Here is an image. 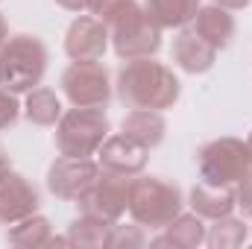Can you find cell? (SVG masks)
<instances>
[{
  "mask_svg": "<svg viewBox=\"0 0 252 249\" xmlns=\"http://www.w3.org/2000/svg\"><path fill=\"white\" fill-rule=\"evenodd\" d=\"M202 0H147L144 9L147 15L161 27V30H182L196 18Z\"/></svg>",
  "mask_w": 252,
  "mask_h": 249,
  "instance_id": "cell-18",
  "label": "cell"
},
{
  "mask_svg": "<svg viewBox=\"0 0 252 249\" xmlns=\"http://www.w3.org/2000/svg\"><path fill=\"white\" fill-rule=\"evenodd\" d=\"M217 53L193 27H182L179 35L173 38V47H170V59L176 67H182L185 73H205L211 70L217 62Z\"/></svg>",
  "mask_w": 252,
  "mask_h": 249,
  "instance_id": "cell-13",
  "label": "cell"
},
{
  "mask_svg": "<svg viewBox=\"0 0 252 249\" xmlns=\"http://www.w3.org/2000/svg\"><path fill=\"white\" fill-rule=\"evenodd\" d=\"M109 129H112V124H109L106 109L73 106V109L62 112V118L56 124V150H59V156H70V158H91L109 138Z\"/></svg>",
  "mask_w": 252,
  "mask_h": 249,
  "instance_id": "cell-5",
  "label": "cell"
},
{
  "mask_svg": "<svg viewBox=\"0 0 252 249\" xmlns=\"http://www.w3.org/2000/svg\"><path fill=\"white\" fill-rule=\"evenodd\" d=\"M6 241H9L12 247L32 249V247H47V244H53L56 238H53V226H50L47 217H41V214H30V217L12 223Z\"/></svg>",
  "mask_w": 252,
  "mask_h": 249,
  "instance_id": "cell-19",
  "label": "cell"
},
{
  "mask_svg": "<svg viewBox=\"0 0 252 249\" xmlns=\"http://www.w3.org/2000/svg\"><path fill=\"white\" fill-rule=\"evenodd\" d=\"M217 6H223V9H229V12H235V9H247L252 0H214Z\"/></svg>",
  "mask_w": 252,
  "mask_h": 249,
  "instance_id": "cell-28",
  "label": "cell"
},
{
  "mask_svg": "<svg viewBox=\"0 0 252 249\" xmlns=\"http://www.w3.org/2000/svg\"><path fill=\"white\" fill-rule=\"evenodd\" d=\"M6 38H9V24H6V18L0 15V50H3V44H6Z\"/></svg>",
  "mask_w": 252,
  "mask_h": 249,
  "instance_id": "cell-29",
  "label": "cell"
},
{
  "mask_svg": "<svg viewBox=\"0 0 252 249\" xmlns=\"http://www.w3.org/2000/svg\"><path fill=\"white\" fill-rule=\"evenodd\" d=\"M121 132L129 135L132 141L144 144L147 150H153V147H158L164 141L167 124H164L161 112H156V109H132L121 121Z\"/></svg>",
  "mask_w": 252,
  "mask_h": 249,
  "instance_id": "cell-17",
  "label": "cell"
},
{
  "mask_svg": "<svg viewBox=\"0 0 252 249\" xmlns=\"http://www.w3.org/2000/svg\"><path fill=\"white\" fill-rule=\"evenodd\" d=\"M38 187L32 185L27 176H21L18 170H6L0 173V223H18L30 214L38 211Z\"/></svg>",
  "mask_w": 252,
  "mask_h": 249,
  "instance_id": "cell-12",
  "label": "cell"
},
{
  "mask_svg": "<svg viewBox=\"0 0 252 249\" xmlns=\"http://www.w3.org/2000/svg\"><path fill=\"white\" fill-rule=\"evenodd\" d=\"M150 158V150L138 141H132L129 135H109L103 141V147L97 150V164L103 173H115V176H138L144 173Z\"/></svg>",
  "mask_w": 252,
  "mask_h": 249,
  "instance_id": "cell-11",
  "label": "cell"
},
{
  "mask_svg": "<svg viewBox=\"0 0 252 249\" xmlns=\"http://www.w3.org/2000/svg\"><path fill=\"white\" fill-rule=\"evenodd\" d=\"M109 47V30L94 15H79L64 32V53L70 62H100Z\"/></svg>",
  "mask_w": 252,
  "mask_h": 249,
  "instance_id": "cell-10",
  "label": "cell"
},
{
  "mask_svg": "<svg viewBox=\"0 0 252 249\" xmlns=\"http://www.w3.org/2000/svg\"><path fill=\"white\" fill-rule=\"evenodd\" d=\"M47 59H50L47 47L38 35L30 32L9 35L0 50V85L15 94L38 88L47 73Z\"/></svg>",
  "mask_w": 252,
  "mask_h": 249,
  "instance_id": "cell-4",
  "label": "cell"
},
{
  "mask_svg": "<svg viewBox=\"0 0 252 249\" xmlns=\"http://www.w3.org/2000/svg\"><path fill=\"white\" fill-rule=\"evenodd\" d=\"M21 109L24 106L18 103V94L0 85V132H6V129H12V126L18 124Z\"/></svg>",
  "mask_w": 252,
  "mask_h": 249,
  "instance_id": "cell-24",
  "label": "cell"
},
{
  "mask_svg": "<svg viewBox=\"0 0 252 249\" xmlns=\"http://www.w3.org/2000/svg\"><path fill=\"white\" fill-rule=\"evenodd\" d=\"M190 211L199 214L202 220H220L226 214L235 211L238 199H235V187H220V185H205L196 182L188 193Z\"/></svg>",
  "mask_w": 252,
  "mask_h": 249,
  "instance_id": "cell-16",
  "label": "cell"
},
{
  "mask_svg": "<svg viewBox=\"0 0 252 249\" xmlns=\"http://www.w3.org/2000/svg\"><path fill=\"white\" fill-rule=\"evenodd\" d=\"M56 6H62V9H67V12H85L88 9V0H56Z\"/></svg>",
  "mask_w": 252,
  "mask_h": 249,
  "instance_id": "cell-27",
  "label": "cell"
},
{
  "mask_svg": "<svg viewBox=\"0 0 252 249\" xmlns=\"http://www.w3.org/2000/svg\"><path fill=\"white\" fill-rule=\"evenodd\" d=\"M247 150H250V161H252V132H250V138H247Z\"/></svg>",
  "mask_w": 252,
  "mask_h": 249,
  "instance_id": "cell-31",
  "label": "cell"
},
{
  "mask_svg": "<svg viewBox=\"0 0 252 249\" xmlns=\"http://www.w3.org/2000/svg\"><path fill=\"white\" fill-rule=\"evenodd\" d=\"M185 208V199H182V190L173 182H164L161 176H132L129 182V208L126 214L150 229V232H161L176 214H182Z\"/></svg>",
  "mask_w": 252,
  "mask_h": 249,
  "instance_id": "cell-3",
  "label": "cell"
},
{
  "mask_svg": "<svg viewBox=\"0 0 252 249\" xmlns=\"http://www.w3.org/2000/svg\"><path fill=\"white\" fill-rule=\"evenodd\" d=\"M9 167H12V161H9V156H6V150L0 147V173H6Z\"/></svg>",
  "mask_w": 252,
  "mask_h": 249,
  "instance_id": "cell-30",
  "label": "cell"
},
{
  "mask_svg": "<svg viewBox=\"0 0 252 249\" xmlns=\"http://www.w3.org/2000/svg\"><path fill=\"white\" fill-rule=\"evenodd\" d=\"M24 115L27 121L35 126H56L62 118V100L56 91L50 88H32L27 91V100H24Z\"/></svg>",
  "mask_w": 252,
  "mask_h": 249,
  "instance_id": "cell-20",
  "label": "cell"
},
{
  "mask_svg": "<svg viewBox=\"0 0 252 249\" xmlns=\"http://www.w3.org/2000/svg\"><path fill=\"white\" fill-rule=\"evenodd\" d=\"M121 3H124V0H88V12L103 21V18H106L115 6H121Z\"/></svg>",
  "mask_w": 252,
  "mask_h": 249,
  "instance_id": "cell-26",
  "label": "cell"
},
{
  "mask_svg": "<svg viewBox=\"0 0 252 249\" xmlns=\"http://www.w3.org/2000/svg\"><path fill=\"white\" fill-rule=\"evenodd\" d=\"M100 179V164L94 158H70V156H59L50 170H47V187L53 196L76 202L88 187Z\"/></svg>",
  "mask_w": 252,
  "mask_h": 249,
  "instance_id": "cell-9",
  "label": "cell"
},
{
  "mask_svg": "<svg viewBox=\"0 0 252 249\" xmlns=\"http://www.w3.org/2000/svg\"><path fill=\"white\" fill-rule=\"evenodd\" d=\"M250 167V150L247 141L241 138H214L196 150V170L199 182L205 185H220V187H235L238 179Z\"/></svg>",
  "mask_w": 252,
  "mask_h": 249,
  "instance_id": "cell-6",
  "label": "cell"
},
{
  "mask_svg": "<svg viewBox=\"0 0 252 249\" xmlns=\"http://www.w3.org/2000/svg\"><path fill=\"white\" fill-rule=\"evenodd\" d=\"M109 30V41L115 53L129 62V59H147L161 50V27L147 15V9L138 0H124L103 18Z\"/></svg>",
  "mask_w": 252,
  "mask_h": 249,
  "instance_id": "cell-2",
  "label": "cell"
},
{
  "mask_svg": "<svg viewBox=\"0 0 252 249\" xmlns=\"http://www.w3.org/2000/svg\"><path fill=\"white\" fill-rule=\"evenodd\" d=\"M118 97L129 109H173L179 94H182V82L176 79V73L167 64L156 62L153 56L147 59H129L118 70Z\"/></svg>",
  "mask_w": 252,
  "mask_h": 249,
  "instance_id": "cell-1",
  "label": "cell"
},
{
  "mask_svg": "<svg viewBox=\"0 0 252 249\" xmlns=\"http://www.w3.org/2000/svg\"><path fill=\"white\" fill-rule=\"evenodd\" d=\"M147 244V235H144V226H124V223H115L112 226V235H109V247H144Z\"/></svg>",
  "mask_w": 252,
  "mask_h": 249,
  "instance_id": "cell-23",
  "label": "cell"
},
{
  "mask_svg": "<svg viewBox=\"0 0 252 249\" xmlns=\"http://www.w3.org/2000/svg\"><path fill=\"white\" fill-rule=\"evenodd\" d=\"M62 94L70 106L79 109H106L112 100V79L100 62H70L62 73Z\"/></svg>",
  "mask_w": 252,
  "mask_h": 249,
  "instance_id": "cell-7",
  "label": "cell"
},
{
  "mask_svg": "<svg viewBox=\"0 0 252 249\" xmlns=\"http://www.w3.org/2000/svg\"><path fill=\"white\" fill-rule=\"evenodd\" d=\"M109 235H112V223H103L97 217L79 214L70 226H67V244L70 247H88V249H103L109 247Z\"/></svg>",
  "mask_w": 252,
  "mask_h": 249,
  "instance_id": "cell-21",
  "label": "cell"
},
{
  "mask_svg": "<svg viewBox=\"0 0 252 249\" xmlns=\"http://www.w3.org/2000/svg\"><path fill=\"white\" fill-rule=\"evenodd\" d=\"M129 182H132V176H115V173L100 170V179L76 199L79 214L97 217L112 226L121 223V217L129 208Z\"/></svg>",
  "mask_w": 252,
  "mask_h": 249,
  "instance_id": "cell-8",
  "label": "cell"
},
{
  "mask_svg": "<svg viewBox=\"0 0 252 249\" xmlns=\"http://www.w3.org/2000/svg\"><path fill=\"white\" fill-rule=\"evenodd\" d=\"M235 199H238V208L247 217H252V161H250V167H247V173L235 185Z\"/></svg>",
  "mask_w": 252,
  "mask_h": 249,
  "instance_id": "cell-25",
  "label": "cell"
},
{
  "mask_svg": "<svg viewBox=\"0 0 252 249\" xmlns=\"http://www.w3.org/2000/svg\"><path fill=\"white\" fill-rule=\"evenodd\" d=\"M190 24H193V30H196V32L214 47V50L229 47L232 38H235V30H238L232 12L223 9V6H217V3H211V6H199L196 18H193Z\"/></svg>",
  "mask_w": 252,
  "mask_h": 249,
  "instance_id": "cell-15",
  "label": "cell"
},
{
  "mask_svg": "<svg viewBox=\"0 0 252 249\" xmlns=\"http://www.w3.org/2000/svg\"><path fill=\"white\" fill-rule=\"evenodd\" d=\"M205 223H202V217L199 214H176L164 229H161V235H156L153 241H150V247H173V249H196L205 244Z\"/></svg>",
  "mask_w": 252,
  "mask_h": 249,
  "instance_id": "cell-14",
  "label": "cell"
},
{
  "mask_svg": "<svg viewBox=\"0 0 252 249\" xmlns=\"http://www.w3.org/2000/svg\"><path fill=\"white\" fill-rule=\"evenodd\" d=\"M250 238V226L232 214L220 217V220H211V229L205 232V244L211 249H235L244 247Z\"/></svg>",
  "mask_w": 252,
  "mask_h": 249,
  "instance_id": "cell-22",
  "label": "cell"
}]
</instances>
